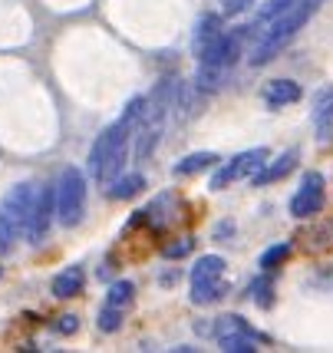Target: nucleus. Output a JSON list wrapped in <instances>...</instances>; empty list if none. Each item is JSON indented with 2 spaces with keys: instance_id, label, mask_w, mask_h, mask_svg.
I'll return each instance as SVG.
<instances>
[{
  "instance_id": "25",
  "label": "nucleus",
  "mask_w": 333,
  "mask_h": 353,
  "mask_svg": "<svg viewBox=\"0 0 333 353\" xmlns=\"http://www.w3.org/2000/svg\"><path fill=\"white\" fill-rule=\"evenodd\" d=\"M122 314H125L122 307H112V304H106V307L99 310V317H96V327H99L103 334H116V330L122 327Z\"/></svg>"
},
{
  "instance_id": "1",
  "label": "nucleus",
  "mask_w": 333,
  "mask_h": 353,
  "mask_svg": "<svg viewBox=\"0 0 333 353\" xmlns=\"http://www.w3.org/2000/svg\"><path fill=\"white\" fill-rule=\"evenodd\" d=\"M320 10V0H290V7L284 14L274 20L268 30L254 37V50H251V63L254 66H264V63H271L284 46L301 33V27L310 20V17Z\"/></svg>"
},
{
  "instance_id": "16",
  "label": "nucleus",
  "mask_w": 333,
  "mask_h": 353,
  "mask_svg": "<svg viewBox=\"0 0 333 353\" xmlns=\"http://www.w3.org/2000/svg\"><path fill=\"white\" fill-rule=\"evenodd\" d=\"M241 334L261 337L258 330L244 321L241 314H225V317H218V323H214V337H241Z\"/></svg>"
},
{
  "instance_id": "3",
  "label": "nucleus",
  "mask_w": 333,
  "mask_h": 353,
  "mask_svg": "<svg viewBox=\"0 0 333 353\" xmlns=\"http://www.w3.org/2000/svg\"><path fill=\"white\" fill-rule=\"evenodd\" d=\"M33 199H37V185L33 182H17L0 199V254H7L20 241V234H27Z\"/></svg>"
},
{
  "instance_id": "14",
  "label": "nucleus",
  "mask_w": 333,
  "mask_h": 353,
  "mask_svg": "<svg viewBox=\"0 0 333 353\" xmlns=\"http://www.w3.org/2000/svg\"><path fill=\"white\" fill-rule=\"evenodd\" d=\"M228 294V281L225 277H201V281H192V304H214Z\"/></svg>"
},
{
  "instance_id": "2",
  "label": "nucleus",
  "mask_w": 333,
  "mask_h": 353,
  "mask_svg": "<svg viewBox=\"0 0 333 353\" xmlns=\"http://www.w3.org/2000/svg\"><path fill=\"white\" fill-rule=\"evenodd\" d=\"M129 132H132V125L119 119V123H112L109 129L99 132V139L92 142L90 149V172L92 179L109 188V185L116 182L122 175V165H125V155H129Z\"/></svg>"
},
{
  "instance_id": "23",
  "label": "nucleus",
  "mask_w": 333,
  "mask_h": 353,
  "mask_svg": "<svg viewBox=\"0 0 333 353\" xmlns=\"http://www.w3.org/2000/svg\"><path fill=\"white\" fill-rule=\"evenodd\" d=\"M132 294H136V284H132V281H116V284L109 288V294H106V304L125 310L129 304H132Z\"/></svg>"
},
{
  "instance_id": "21",
  "label": "nucleus",
  "mask_w": 333,
  "mask_h": 353,
  "mask_svg": "<svg viewBox=\"0 0 333 353\" xmlns=\"http://www.w3.org/2000/svg\"><path fill=\"white\" fill-rule=\"evenodd\" d=\"M264 337H251V334H241V337H218V347L225 353H258V343Z\"/></svg>"
},
{
  "instance_id": "11",
  "label": "nucleus",
  "mask_w": 333,
  "mask_h": 353,
  "mask_svg": "<svg viewBox=\"0 0 333 353\" xmlns=\"http://www.w3.org/2000/svg\"><path fill=\"white\" fill-rule=\"evenodd\" d=\"M303 96L301 83H294V79H271L268 86H264V106L268 109H284L290 103H297Z\"/></svg>"
},
{
  "instance_id": "29",
  "label": "nucleus",
  "mask_w": 333,
  "mask_h": 353,
  "mask_svg": "<svg viewBox=\"0 0 333 353\" xmlns=\"http://www.w3.org/2000/svg\"><path fill=\"white\" fill-rule=\"evenodd\" d=\"M228 234H234V225H231V221H225V225H218V231H214V238H228Z\"/></svg>"
},
{
  "instance_id": "28",
  "label": "nucleus",
  "mask_w": 333,
  "mask_h": 353,
  "mask_svg": "<svg viewBox=\"0 0 333 353\" xmlns=\"http://www.w3.org/2000/svg\"><path fill=\"white\" fill-rule=\"evenodd\" d=\"M251 3H254V0H221V10H225V14H244Z\"/></svg>"
},
{
  "instance_id": "4",
  "label": "nucleus",
  "mask_w": 333,
  "mask_h": 353,
  "mask_svg": "<svg viewBox=\"0 0 333 353\" xmlns=\"http://www.w3.org/2000/svg\"><path fill=\"white\" fill-rule=\"evenodd\" d=\"M172 86H175V79H162L155 86V92L145 99V112L139 119V132L132 136L136 139L139 162H145L159 149V139H162V129H165V116H168V109H172Z\"/></svg>"
},
{
  "instance_id": "9",
  "label": "nucleus",
  "mask_w": 333,
  "mask_h": 353,
  "mask_svg": "<svg viewBox=\"0 0 333 353\" xmlns=\"http://www.w3.org/2000/svg\"><path fill=\"white\" fill-rule=\"evenodd\" d=\"M241 43H244V27L241 30L221 33V37H214L212 43L198 53V60L205 63V66H221V70H231L234 60L241 57Z\"/></svg>"
},
{
  "instance_id": "24",
  "label": "nucleus",
  "mask_w": 333,
  "mask_h": 353,
  "mask_svg": "<svg viewBox=\"0 0 333 353\" xmlns=\"http://www.w3.org/2000/svg\"><path fill=\"white\" fill-rule=\"evenodd\" d=\"M290 258V245L287 241H281V245H274V248H268L264 254H261V261H258V268H264V271H277L281 264Z\"/></svg>"
},
{
  "instance_id": "10",
  "label": "nucleus",
  "mask_w": 333,
  "mask_h": 353,
  "mask_svg": "<svg viewBox=\"0 0 333 353\" xmlns=\"http://www.w3.org/2000/svg\"><path fill=\"white\" fill-rule=\"evenodd\" d=\"M314 125H317L320 142H330L333 139V86H323L314 96Z\"/></svg>"
},
{
  "instance_id": "19",
  "label": "nucleus",
  "mask_w": 333,
  "mask_h": 353,
  "mask_svg": "<svg viewBox=\"0 0 333 353\" xmlns=\"http://www.w3.org/2000/svg\"><path fill=\"white\" fill-rule=\"evenodd\" d=\"M142 188H145V179H142L139 172H132V175H119L116 182L109 185V199L125 201V199H132V195H139Z\"/></svg>"
},
{
  "instance_id": "8",
  "label": "nucleus",
  "mask_w": 333,
  "mask_h": 353,
  "mask_svg": "<svg viewBox=\"0 0 333 353\" xmlns=\"http://www.w3.org/2000/svg\"><path fill=\"white\" fill-rule=\"evenodd\" d=\"M323 175L320 172H307L301 179V188L294 192L290 199V215L294 218H310V215H320L323 212Z\"/></svg>"
},
{
  "instance_id": "12",
  "label": "nucleus",
  "mask_w": 333,
  "mask_h": 353,
  "mask_svg": "<svg viewBox=\"0 0 333 353\" xmlns=\"http://www.w3.org/2000/svg\"><path fill=\"white\" fill-rule=\"evenodd\" d=\"M297 159H301V152L297 149H287V152H281L274 162H268L264 169L251 179L254 182V188H261V185H274V182H281L284 175H290L294 172V165H297Z\"/></svg>"
},
{
  "instance_id": "20",
  "label": "nucleus",
  "mask_w": 333,
  "mask_h": 353,
  "mask_svg": "<svg viewBox=\"0 0 333 353\" xmlns=\"http://www.w3.org/2000/svg\"><path fill=\"white\" fill-rule=\"evenodd\" d=\"M201 277H225V258L221 254L198 258L195 268H192V281H201Z\"/></svg>"
},
{
  "instance_id": "6",
  "label": "nucleus",
  "mask_w": 333,
  "mask_h": 353,
  "mask_svg": "<svg viewBox=\"0 0 333 353\" xmlns=\"http://www.w3.org/2000/svg\"><path fill=\"white\" fill-rule=\"evenodd\" d=\"M268 149L264 145H258V149H244V152H238L231 162H225V165H218V172L212 175V192H225L231 182H238V179H254L264 165H268Z\"/></svg>"
},
{
  "instance_id": "13",
  "label": "nucleus",
  "mask_w": 333,
  "mask_h": 353,
  "mask_svg": "<svg viewBox=\"0 0 333 353\" xmlns=\"http://www.w3.org/2000/svg\"><path fill=\"white\" fill-rule=\"evenodd\" d=\"M83 284H86V274H83V268L70 264V268H63L60 274L53 277V297H60V301H70V297H76V294L83 291Z\"/></svg>"
},
{
  "instance_id": "7",
  "label": "nucleus",
  "mask_w": 333,
  "mask_h": 353,
  "mask_svg": "<svg viewBox=\"0 0 333 353\" xmlns=\"http://www.w3.org/2000/svg\"><path fill=\"white\" fill-rule=\"evenodd\" d=\"M57 215V185H37V199H33V212H30V225H27V241L40 245L46 238V231L53 225Z\"/></svg>"
},
{
  "instance_id": "22",
  "label": "nucleus",
  "mask_w": 333,
  "mask_h": 353,
  "mask_svg": "<svg viewBox=\"0 0 333 353\" xmlns=\"http://www.w3.org/2000/svg\"><path fill=\"white\" fill-rule=\"evenodd\" d=\"M274 271H264V274L251 284V297H254V304L258 307H271L274 304Z\"/></svg>"
},
{
  "instance_id": "17",
  "label": "nucleus",
  "mask_w": 333,
  "mask_h": 353,
  "mask_svg": "<svg viewBox=\"0 0 333 353\" xmlns=\"http://www.w3.org/2000/svg\"><path fill=\"white\" fill-rule=\"evenodd\" d=\"M287 7H290V0H268V3H264V7L258 10V17H254V23H251L248 30L254 33V37H261V33L268 30V27L274 23V20H277V17H281L284 10H287Z\"/></svg>"
},
{
  "instance_id": "15",
  "label": "nucleus",
  "mask_w": 333,
  "mask_h": 353,
  "mask_svg": "<svg viewBox=\"0 0 333 353\" xmlns=\"http://www.w3.org/2000/svg\"><path fill=\"white\" fill-rule=\"evenodd\" d=\"M212 165H218V155L214 152H192V155H185L182 162H175L172 175H175V179H185V175H198V172L212 169Z\"/></svg>"
},
{
  "instance_id": "5",
  "label": "nucleus",
  "mask_w": 333,
  "mask_h": 353,
  "mask_svg": "<svg viewBox=\"0 0 333 353\" xmlns=\"http://www.w3.org/2000/svg\"><path fill=\"white\" fill-rule=\"evenodd\" d=\"M83 215H86V175L76 165H66L57 179V218L66 228H76Z\"/></svg>"
},
{
  "instance_id": "18",
  "label": "nucleus",
  "mask_w": 333,
  "mask_h": 353,
  "mask_svg": "<svg viewBox=\"0 0 333 353\" xmlns=\"http://www.w3.org/2000/svg\"><path fill=\"white\" fill-rule=\"evenodd\" d=\"M214 37H221V17H218V14H205L195 23V53H201V50L212 43Z\"/></svg>"
},
{
  "instance_id": "26",
  "label": "nucleus",
  "mask_w": 333,
  "mask_h": 353,
  "mask_svg": "<svg viewBox=\"0 0 333 353\" xmlns=\"http://www.w3.org/2000/svg\"><path fill=\"white\" fill-rule=\"evenodd\" d=\"M76 330H79V317L76 314H63L60 321H57V334H63V337H70Z\"/></svg>"
},
{
  "instance_id": "27",
  "label": "nucleus",
  "mask_w": 333,
  "mask_h": 353,
  "mask_svg": "<svg viewBox=\"0 0 333 353\" xmlns=\"http://www.w3.org/2000/svg\"><path fill=\"white\" fill-rule=\"evenodd\" d=\"M192 248H195V241H192V238H182L179 245H168L165 248V258H185Z\"/></svg>"
}]
</instances>
